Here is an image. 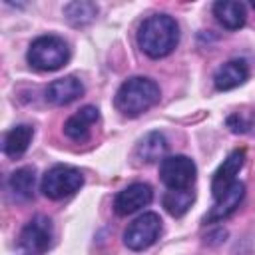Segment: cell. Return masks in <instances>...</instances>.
<instances>
[{"label":"cell","mask_w":255,"mask_h":255,"mask_svg":"<svg viewBox=\"0 0 255 255\" xmlns=\"http://www.w3.org/2000/svg\"><path fill=\"white\" fill-rule=\"evenodd\" d=\"M179 42L177 22L167 14H153L145 18L137 30V44L149 58H163L175 50Z\"/></svg>","instance_id":"obj_1"},{"label":"cell","mask_w":255,"mask_h":255,"mask_svg":"<svg viewBox=\"0 0 255 255\" xmlns=\"http://www.w3.org/2000/svg\"><path fill=\"white\" fill-rule=\"evenodd\" d=\"M157 102H159V86L151 78H143V76H133L126 80L118 88L114 98L118 112L128 118H135L147 112Z\"/></svg>","instance_id":"obj_2"},{"label":"cell","mask_w":255,"mask_h":255,"mask_svg":"<svg viewBox=\"0 0 255 255\" xmlns=\"http://www.w3.org/2000/svg\"><path fill=\"white\" fill-rule=\"evenodd\" d=\"M70 58L68 44L58 36H40L28 48V62L40 72L60 70Z\"/></svg>","instance_id":"obj_3"},{"label":"cell","mask_w":255,"mask_h":255,"mask_svg":"<svg viewBox=\"0 0 255 255\" xmlns=\"http://www.w3.org/2000/svg\"><path fill=\"white\" fill-rule=\"evenodd\" d=\"M84 185V175L72 165H54L42 177L40 189L48 199H64Z\"/></svg>","instance_id":"obj_4"},{"label":"cell","mask_w":255,"mask_h":255,"mask_svg":"<svg viewBox=\"0 0 255 255\" xmlns=\"http://www.w3.org/2000/svg\"><path fill=\"white\" fill-rule=\"evenodd\" d=\"M52 245V221L44 215L30 219L18 237L20 255H44Z\"/></svg>","instance_id":"obj_5"},{"label":"cell","mask_w":255,"mask_h":255,"mask_svg":"<svg viewBox=\"0 0 255 255\" xmlns=\"http://www.w3.org/2000/svg\"><path fill=\"white\" fill-rule=\"evenodd\" d=\"M159 233H161L159 215L153 211H147L128 225V229L124 233V243L131 251H143L159 239Z\"/></svg>","instance_id":"obj_6"},{"label":"cell","mask_w":255,"mask_h":255,"mask_svg":"<svg viewBox=\"0 0 255 255\" xmlns=\"http://www.w3.org/2000/svg\"><path fill=\"white\" fill-rule=\"evenodd\" d=\"M159 177L167 189H189L195 183L197 167L187 155H169L161 159Z\"/></svg>","instance_id":"obj_7"},{"label":"cell","mask_w":255,"mask_h":255,"mask_svg":"<svg viewBox=\"0 0 255 255\" xmlns=\"http://www.w3.org/2000/svg\"><path fill=\"white\" fill-rule=\"evenodd\" d=\"M151 199H153V191L147 183H131L116 195L114 211L118 215H131L141 207H147Z\"/></svg>","instance_id":"obj_8"},{"label":"cell","mask_w":255,"mask_h":255,"mask_svg":"<svg viewBox=\"0 0 255 255\" xmlns=\"http://www.w3.org/2000/svg\"><path fill=\"white\" fill-rule=\"evenodd\" d=\"M243 161H245V149H235L227 155V159L219 165V169L215 171L213 175V181H211V191H213V199H219L237 179L235 175L239 173V169L243 167Z\"/></svg>","instance_id":"obj_9"},{"label":"cell","mask_w":255,"mask_h":255,"mask_svg":"<svg viewBox=\"0 0 255 255\" xmlns=\"http://www.w3.org/2000/svg\"><path fill=\"white\" fill-rule=\"evenodd\" d=\"M84 94V84L76 76H64L48 84L46 88V102L52 106H66L78 100Z\"/></svg>","instance_id":"obj_10"},{"label":"cell","mask_w":255,"mask_h":255,"mask_svg":"<svg viewBox=\"0 0 255 255\" xmlns=\"http://www.w3.org/2000/svg\"><path fill=\"white\" fill-rule=\"evenodd\" d=\"M100 120V112L94 106H86L70 116L64 124V133L74 141H86L90 137V128Z\"/></svg>","instance_id":"obj_11"},{"label":"cell","mask_w":255,"mask_h":255,"mask_svg":"<svg viewBox=\"0 0 255 255\" xmlns=\"http://www.w3.org/2000/svg\"><path fill=\"white\" fill-rule=\"evenodd\" d=\"M247 78H249L247 62L245 60H229L217 68V72L213 76V84L217 90L227 92V90H233V88L245 84Z\"/></svg>","instance_id":"obj_12"},{"label":"cell","mask_w":255,"mask_h":255,"mask_svg":"<svg viewBox=\"0 0 255 255\" xmlns=\"http://www.w3.org/2000/svg\"><path fill=\"white\" fill-rule=\"evenodd\" d=\"M243 197H245V185L241 181H235L219 199H215V205L205 215V221L207 223H215V221H221V219L229 217L239 207V203L243 201Z\"/></svg>","instance_id":"obj_13"},{"label":"cell","mask_w":255,"mask_h":255,"mask_svg":"<svg viewBox=\"0 0 255 255\" xmlns=\"http://www.w3.org/2000/svg\"><path fill=\"white\" fill-rule=\"evenodd\" d=\"M213 16L227 30H239V28H243V24L247 20L245 6L241 2H231V0L215 2L213 4Z\"/></svg>","instance_id":"obj_14"},{"label":"cell","mask_w":255,"mask_h":255,"mask_svg":"<svg viewBox=\"0 0 255 255\" xmlns=\"http://www.w3.org/2000/svg\"><path fill=\"white\" fill-rule=\"evenodd\" d=\"M8 187H10L12 195L18 201L32 199L34 197V189H36V171H34V167L16 169L8 179Z\"/></svg>","instance_id":"obj_15"},{"label":"cell","mask_w":255,"mask_h":255,"mask_svg":"<svg viewBox=\"0 0 255 255\" xmlns=\"http://www.w3.org/2000/svg\"><path fill=\"white\" fill-rule=\"evenodd\" d=\"M167 151V141L165 137L159 133V131H151L147 133L135 147V157L143 163H151V161H157L165 155Z\"/></svg>","instance_id":"obj_16"},{"label":"cell","mask_w":255,"mask_h":255,"mask_svg":"<svg viewBox=\"0 0 255 255\" xmlns=\"http://www.w3.org/2000/svg\"><path fill=\"white\" fill-rule=\"evenodd\" d=\"M32 135H34V129L30 126H26V124L12 128L4 135V145H2L4 153L10 155V157H20L28 149V145L32 141Z\"/></svg>","instance_id":"obj_17"},{"label":"cell","mask_w":255,"mask_h":255,"mask_svg":"<svg viewBox=\"0 0 255 255\" xmlns=\"http://www.w3.org/2000/svg\"><path fill=\"white\" fill-rule=\"evenodd\" d=\"M98 14V6L94 2L76 0L64 6V16L72 26H86L90 24Z\"/></svg>","instance_id":"obj_18"},{"label":"cell","mask_w":255,"mask_h":255,"mask_svg":"<svg viewBox=\"0 0 255 255\" xmlns=\"http://www.w3.org/2000/svg\"><path fill=\"white\" fill-rule=\"evenodd\" d=\"M195 195L191 189H167L163 193V207L167 209L169 215L173 217H181L193 203Z\"/></svg>","instance_id":"obj_19"},{"label":"cell","mask_w":255,"mask_h":255,"mask_svg":"<svg viewBox=\"0 0 255 255\" xmlns=\"http://www.w3.org/2000/svg\"><path fill=\"white\" fill-rule=\"evenodd\" d=\"M227 126L235 133H247L255 129V110H241L233 112L227 118Z\"/></svg>","instance_id":"obj_20"},{"label":"cell","mask_w":255,"mask_h":255,"mask_svg":"<svg viewBox=\"0 0 255 255\" xmlns=\"http://www.w3.org/2000/svg\"><path fill=\"white\" fill-rule=\"evenodd\" d=\"M253 8H255V2H253Z\"/></svg>","instance_id":"obj_21"}]
</instances>
